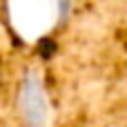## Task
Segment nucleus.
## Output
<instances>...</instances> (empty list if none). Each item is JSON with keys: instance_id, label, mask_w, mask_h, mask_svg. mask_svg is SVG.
Segmentation results:
<instances>
[{"instance_id": "obj_1", "label": "nucleus", "mask_w": 127, "mask_h": 127, "mask_svg": "<svg viewBox=\"0 0 127 127\" xmlns=\"http://www.w3.org/2000/svg\"><path fill=\"white\" fill-rule=\"evenodd\" d=\"M16 114L25 127H47L49 123V98L36 71H27L18 85Z\"/></svg>"}, {"instance_id": "obj_2", "label": "nucleus", "mask_w": 127, "mask_h": 127, "mask_svg": "<svg viewBox=\"0 0 127 127\" xmlns=\"http://www.w3.org/2000/svg\"><path fill=\"white\" fill-rule=\"evenodd\" d=\"M0 76H2V63H0Z\"/></svg>"}]
</instances>
